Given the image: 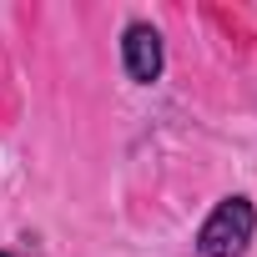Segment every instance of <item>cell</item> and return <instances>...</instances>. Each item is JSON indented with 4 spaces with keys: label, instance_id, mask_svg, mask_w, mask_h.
I'll use <instances>...</instances> for the list:
<instances>
[{
    "label": "cell",
    "instance_id": "3957f363",
    "mask_svg": "<svg viewBox=\"0 0 257 257\" xmlns=\"http://www.w3.org/2000/svg\"><path fill=\"white\" fill-rule=\"evenodd\" d=\"M0 257H11V252H0Z\"/></svg>",
    "mask_w": 257,
    "mask_h": 257
},
{
    "label": "cell",
    "instance_id": "7a4b0ae2",
    "mask_svg": "<svg viewBox=\"0 0 257 257\" xmlns=\"http://www.w3.org/2000/svg\"><path fill=\"white\" fill-rule=\"evenodd\" d=\"M121 71L132 86H152L162 81L167 71V46H162V31L152 21H126L121 31Z\"/></svg>",
    "mask_w": 257,
    "mask_h": 257
},
{
    "label": "cell",
    "instance_id": "6da1fadb",
    "mask_svg": "<svg viewBox=\"0 0 257 257\" xmlns=\"http://www.w3.org/2000/svg\"><path fill=\"white\" fill-rule=\"evenodd\" d=\"M252 237H257V207H252V197L232 192L197 227V257H242L252 247Z\"/></svg>",
    "mask_w": 257,
    "mask_h": 257
}]
</instances>
